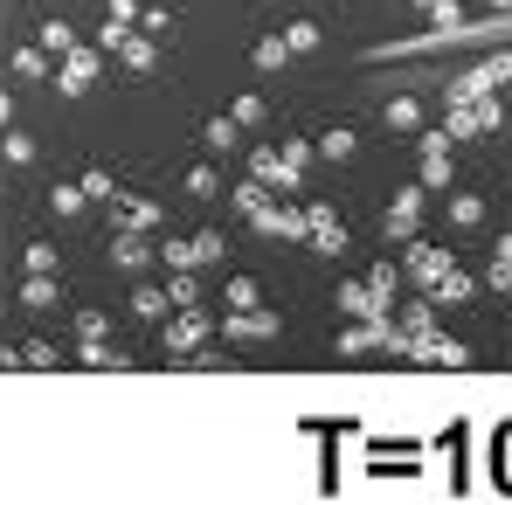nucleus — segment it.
<instances>
[{"mask_svg":"<svg viewBox=\"0 0 512 505\" xmlns=\"http://www.w3.org/2000/svg\"><path fill=\"white\" fill-rule=\"evenodd\" d=\"M506 77H512V56H485V63H471V70L450 84V97H457V104H478V97H492Z\"/></svg>","mask_w":512,"mask_h":505,"instance_id":"obj_1","label":"nucleus"},{"mask_svg":"<svg viewBox=\"0 0 512 505\" xmlns=\"http://www.w3.org/2000/svg\"><path fill=\"white\" fill-rule=\"evenodd\" d=\"M208 339H215V319H208V312H194V305H187V312H180V319H173L167 333H160V346H167V353H180V360H194V353H201V346H208Z\"/></svg>","mask_w":512,"mask_h":505,"instance_id":"obj_2","label":"nucleus"},{"mask_svg":"<svg viewBox=\"0 0 512 505\" xmlns=\"http://www.w3.org/2000/svg\"><path fill=\"white\" fill-rule=\"evenodd\" d=\"M97 70H104V49H84V42H77V49L63 56V70H56L49 84L63 90V97H84V90L97 84Z\"/></svg>","mask_w":512,"mask_h":505,"instance_id":"obj_3","label":"nucleus"},{"mask_svg":"<svg viewBox=\"0 0 512 505\" xmlns=\"http://www.w3.org/2000/svg\"><path fill=\"white\" fill-rule=\"evenodd\" d=\"M160 256H167L173 270H201V263H222V256H229V243H222L215 229H201V236H187V243H167Z\"/></svg>","mask_w":512,"mask_h":505,"instance_id":"obj_4","label":"nucleus"},{"mask_svg":"<svg viewBox=\"0 0 512 505\" xmlns=\"http://www.w3.org/2000/svg\"><path fill=\"white\" fill-rule=\"evenodd\" d=\"M423 201H429V187H423V180L395 194V208H388V243H416V222H423Z\"/></svg>","mask_w":512,"mask_h":505,"instance_id":"obj_5","label":"nucleus"},{"mask_svg":"<svg viewBox=\"0 0 512 505\" xmlns=\"http://www.w3.org/2000/svg\"><path fill=\"white\" fill-rule=\"evenodd\" d=\"M402 250H409V256H402V270H409L423 291H436V284L450 277V250H436V243H402Z\"/></svg>","mask_w":512,"mask_h":505,"instance_id":"obj_6","label":"nucleus"},{"mask_svg":"<svg viewBox=\"0 0 512 505\" xmlns=\"http://www.w3.org/2000/svg\"><path fill=\"white\" fill-rule=\"evenodd\" d=\"M305 229H312V250H326V256L346 250V222L326 208V201H305Z\"/></svg>","mask_w":512,"mask_h":505,"instance_id":"obj_7","label":"nucleus"},{"mask_svg":"<svg viewBox=\"0 0 512 505\" xmlns=\"http://www.w3.org/2000/svg\"><path fill=\"white\" fill-rule=\"evenodd\" d=\"M423 187H450L457 167H450V132H423V173H416Z\"/></svg>","mask_w":512,"mask_h":505,"instance_id":"obj_8","label":"nucleus"},{"mask_svg":"<svg viewBox=\"0 0 512 505\" xmlns=\"http://www.w3.org/2000/svg\"><path fill=\"white\" fill-rule=\"evenodd\" d=\"M250 222L263 229V236H284V243H298V236H312V229H305V208H277V201H263V208L250 215Z\"/></svg>","mask_w":512,"mask_h":505,"instance_id":"obj_9","label":"nucleus"},{"mask_svg":"<svg viewBox=\"0 0 512 505\" xmlns=\"http://www.w3.org/2000/svg\"><path fill=\"white\" fill-rule=\"evenodd\" d=\"M284 333V319H277V312H229V319H222V339H277Z\"/></svg>","mask_w":512,"mask_h":505,"instance_id":"obj_10","label":"nucleus"},{"mask_svg":"<svg viewBox=\"0 0 512 505\" xmlns=\"http://www.w3.org/2000/svg\"><path fill=\"white\" fill-rule=\"evenodd\" d=\"M250 173L263 180V187H284V194L305 187V173H291V167H284V153H270V146H256V153H250Z\"/></svg>","mask_w":512,"mask_h":505,"instance_id":"obj_11","label":"nucleus"},{"mask_svg":"<svg viewBox=\"0 0 512 505\" xmlns=\"http://www.w3.org/2000/svg\"><path fill=\"white\" fill-rule=\"evenodd\" d=\"M111 256H118V270H146L153 263V243H146V229H118V243H111Z\"/></svg>","mask_w":512,"mask_h":505,"instance_id":"obj_12","label":"nucleus"},{"mask_svg":"<svg viewBox=\"0 0 512 505\" xmlns=\"http://www.w3.org/2000/svg\"><path fill=\"white\" fill-rule=\"evenodd\" d=\"M416 360H429V367H471V346H464V339H436V333H429L423 346H416Z\"/></svg>","mask_w":512,"mask_h":505,"instance_id":"obj_13","label":"nucleus"},{"mask_svg":"<svg viewBox=\"0 0 512 505\" xmlns=\"http://www.w3.org/2000/svg\"><path fill=\"white\" fill-rule=\"evenodd\" d=\"M118 56H125V70H132V77H153V70H160V35H132Z\"/></svg>","mask_w":512,"mask_h":505,"instance_id":"obj_14","label":"nucleus"},{"mask_svg":"<svg viewBox=\"0 0 512 505\" xmlns=\"http://www.w3.org/2000/svg\"><path fill=\"white\" fill-rule=\"evenodd\" d=\"M167 312H173V298L160 284H139V291H132V319H139V326H160Z\"/></svg>","mask_w":512,"mask_h":505,"instance_id":"obj_15","label":"nucleus"},{"mask_svg":"<svg viewBox=\"0 0 512 505\" xmlns=\"http://www.w3.org/2000/svg\"><path fill=\"white\" fill-rule=\"evenodd\" d=\"M381 125H388V132H423V97H395V104L381 111Z\"/></svg>","mask_w":512,"mask_h":505,"instance_id":"obj_16","label":"nucleus"},{"mask_svg":"<svg viewBox=\"0 0 512 505\" xmlns=\"http://www.w3.org/2000/svg\"><path fill=\"white\" fill-rule=\"evenodd\" d=\"M236 139H243V125H236V118H208V125H201V146H208L215 160H222V153H236Z\"/></svg>","mask_w":512,"mask_h":505,"instance_id":"obj_17","label":"nucleus"},{"mask_svg":"<svg viewBox=\"0 0 512 505\" xmlns=\"http://www.w3.org/2000/svg\"><path fill=\"white\" fill-rule=\"evenodd\" d=\"M111 215H118V229H160V208L153 201H118L111 194Z\"/></svg>","mask_w":512,"mask_h":505,"instance_id":"obj_18","label":"nucleus"},{"mask_svg":"<svg viewBox=\"0 0 512 505\" xmlns=\"http://www.w3.org/2000/svg\"><path fill=\"white\" fill-rule=\"evenodd\" d=\"M250 63L263 70V77H270V70H284V63H291V42H284V35H256Z\"/></svg>","mask_w":512,"mask_h":505,"instance_id":"obj_19","label":"nucleus"},{"mask_svg":"<svg viewBox=\"0 0 512 505\" xmlns=\"http://www.w3.org/2000/svg\"><path fill=\"white\" fill-rule=\"evenodd\" d=\"M340 305L353 312V319H388V305H381L367 284H340Z\"/></svg>","mask_w":512,"mask_h":505,"instance_id":"obj_20","label":"nucleus"},{"mask_svg":"<svg viewBox=\"0 0 512 505\" xmlns=\"http://www.w3.org/2000/svg\"><path fill=\"white\" fill-rule=\"evenodd\" d=\"M21 305H28V312H56V305H63L56 277H28V284H21Z\"/></svg>","mask_w":512,"mask_h":505,"instance_id":"obj_21","label":"nucleus"},{"mask_svg":"<svg viewBox=\"0 0 512 505\" xmlns=\"http://www.w3.org/2000/svg\"><path fill=\"white\" fill-rule=\"evenodd\" d=\"M14 77H21V84H42V77H49V49H42V42H35V49H14Z\"/></svg>","mask_w":512,"mask_h":505,"instance_id":"obj_22","label":"nucleus"},{"mask_svg":"<svg viewBox=\"0 0 512 505\" xmlns=\"http://www.w3.org/2000/svg\"><path fill=\"white\" fill-rule=\"evenodd\" d=\"M84 180H56V187H49V208H56V215H84Z\"/></svg>","mask_w":512,"mask_h":505,"instance_id":"obj_23","label":"nucleus"},{"mask_svg":"<svg viewBox=\"0 0 512 505\" xmlns=\"http://www.w3.org/2000/svg\"><path fill=\"white\" fill-rule=\"evenodd\" d=\"M42 49H49V56H70V49H77V28L49 14V21H42Z\"/></svg>","mask_w":512,"mask_h":505,"instance_id":"obj_24","label":"nucleus"},{"mask_svg":"<svg viewBox=\"0 0 512 505\" xmlns=\"http://www.w3.org/2000/svg\"><path fill=\"white\" fill-rule=\"evenodd\" d=\"M450 222L457 229H478L485 222V194H450Z\"/></svg>","mask_w":512,"mask_h":505,"instance_id":"obj_25","label":"nucleus"},{"mask_svg":"<svg viewBox=\"0 0 512 505\" xmlns=\"http://www.w3.org/2000/svg\"><path fill=\"white\" fill-rule=\"evenodd\" d=\"M353 146H360V139H353V125H333V132H319V153H326V160H353Z\"/></svg>","mask_w":512,"mask_h":505,"instance_id":"obj_26","label":"nucleus"},{"mask_svg":"<svg viewBox=\"0 0 512 505\" xmlns=\"http://www.w3.org/2000/svg\"><path fill=\"white\" fill-rule=\"evenodd\" d=\"M284 42H291V56H312V49H319V21H291Z\"/></svg>","mask_w":512,"mask_h":505,"instance_id":"obj_27","label":"nucleus"},{"mask_svg":"<svg viewBox=\"0 0 512 505\" xmlns=\"http://www.w3.org/2000/svg\"><path fill=\"white\" fill-rule=\"evenodd\" d=\"M471 132H485V125H478V104H457V97H450V139H471Z\"/></svg>","mask_w":512,"mask_h":505,"instance_id":"obj_28","label":"nucleus"},{"mask_svg":"<svg viewBox=\"0 0 512 505\" xmlns=\"http://www.w3.org/2000/svg\"><path fill=\"white\" fill-rule=\"evenodd\" d=\"M471 291H478V284H471V277H457V270H450V277H443V284H436V291H429V305H457V298H471Z\"/></svg>","mask_w":512,"mask_h":505,"instance_id":"obj_29","label":"nucleus"},{"mask_svg":"<svg viewBox=\"0 0 512 505\" xmlns=\"http://www.w3.org/2000/svg\"><path fill=\"white\" fill-rule=\"evenodd\" d=\"M312 160H319V139H284V167L291 173H305Z\"/></svg>","mask_w":512,"mask_h":505,"instance_id":"obj_30","label":"nucleus"},{"mask_svg":"<svg viewBox=\"0 0 512 505\" xmlns=\"http://www.w3.org/2000/svg\"><path fill=\"white\" fill-rule=\"evenodd\" d=\"M222 298H229V312H250V305H263V291H256L250 277H229V291H222Z\"/></svg>","mask_w":512,"mask_h":505,"instance_id":"obj_31","label":"nucleus"},{"mask_svg":"<svg viewBox=\"0 0 512 505\" xmlns=\"http://www.w3.org/2000/svg\"><path fill=\"white\" fill-rule=\"evenodd\" d=\"M395 284H402V277H395V263H374V270H367V291H374L381 305L395 298Z\"/></svg>","mask_w":512,"mask_h":505,"instance_id":"obj_32","label":"nucleus"},{"mask_svg":"<svg viewBox=\"0 0 512 505\" xmlns=\"http://www.w3.org/2000/svg\"><path fill=\"white\" fill-rule=\"evenodd\" d=\"M21 367H63V353H56L49 339H28V346H21Z\"/></svg>","mask_w":512,"mask_h":505,"instance_id":"obj_33","label":"nucleus"},{"mask_svg":"<svg viewBox=\"0 0 512 505\" xmlns=\"http://www.w3.org/2000/svg\"><path fill=\"white\" fill-rule=\"evenodd\" d=\"M167 298H173V305H201V284H194V270H173Z\"/></svg>","mask_w":512,"mask_h":505,"instance_id":"obj_34","label":"nucleus"},{"mask_svg":"<svg viewBox=\"0 0 512 505\" xmlns=\"http://www.w3.org/2000/svg\"><path fill=\"white\" fill-rule=\"evenodd\" d=\"M229 118H236V125H263V118H270V104H263V97H236V111H229Z\"/></svg>","mask_w":512,"mask_h":505,"instance_id":"obj_35","label":"nucleus"},{"mask_svg":"<svg viewBox=\"0 0 512 505\" xmlns=\"http://www.w3.org/2000/svg\"><path fill=\"white\" fill-rule=\"evenodd\" d=\"M84 194H90V201H104V208H111V194H118V180H111L104 167H90V173H84Z\"/></svg>","mask_w":512,"mask_h":505,"instance_id":"obj_36","label":"nucleus"},{"mask_svg":"<svg viewBox=\"0 0 512 505\" xmlns=\"http://www.w3.org/2000/svg\"><path fill=\"white\" fill-rule=\"evenodd\" d=\"M0 153H7V160H14V167H28V160H35V139H28V132H14V125H7V146H0Z\"/></svg>","mask_w":512,"mask_h":505,"instance_id":"obj_37","label":"nucleus"},{"mask_svg":"<svg viewBox=\"0 0 512 505\" xmlns=\"http://www.w3.org/2000/svg\"><path fill=\"white\" fill-rule=\"evenodd\" d=\"M28 270L35 277H56V243H28Z\"/></svg>","mask_w":512,"mask_h":505,"instance_id":"obj_38","label":"nucleus"},{"mask_svg":"<svg viewBox=\"0 0 512 505\" xmlns=\"http://www.w3.org/2000/svg\"><path fill=\"white\" fill-rule=\"evenodd\" d=\"M229 201H236V208H243V215H256V208H263V180H243V187H236V194H229Z\"/></svg>","mask_w":512,"mask_h":505,"instance_id":"obj_39","label":"nucleus"},{"mask_svg":"<svg viewBox=\"0 0 512 505\" xmlns=\"http://www.w3.org/2000/svg\"><path fill=\"white\" fill-rule=\"evenodd\" d=\"M215 187H222V180H215V167H194V173H187V194H201V201H208Z\"/></svg>","mask_w":512,"mask_h":505,"instance_id":"obj_40","label":"nucleus"},{"mask_svg":"<svg viewBox=\"0 0 512 505\" xmlns=\"http://www.w3.org/2000/svg\"><path fill=\"white\" fill-rule=\"evenodd\" d=\"M478 125H485V132H499V125H506V111H499V97H478Z\"/></svg>","mask_w":512,"mask_h":505,"instance_id":"obj_41","label":"nucleus"},{"mask_svg":"<svg viewBox=\"0 0 512 505\" xmlns=\"http://www.w3.org/2000/svg\"><path fill=\"white\" fill-rule=\"evenodd\" d=\"M139 28H146V35H167L173 14H167V7H146V14H139Z\"/></svg>","mask_w":512,"mask_h":505,"instance_id":"obj_42","label":"nucleus"},{"mask_svg":"<svg viewBox=\"0 0 512 505\" xmlns=\"http://www.w3.org/2000/svg\"><path fill=\"white\" fill-rule=\"evenodd\" d=\"M77 339H104V312H77Z\"/></svg>","mask_w":512,"mask_h":505,"instance_id":"obj_43","label":"nucleus"},{"mask_svg":"<svg viewBox=\"0 0 512 505\" xmlns=\"http://www.w3.org/2000/svg\"><path fill=\"white\" fill-rule=\"evenodd\" d=\"M111 7V21H139V0H104Z\"/></svg>","mask_w":512,"mask_h":505,"instance_id":"obj_44","label":"nucleus"},{"mask_svg":"<svg viewBox=\"0 0 512 505\" xmlns=\"http://www.w3.org/2000/svg\"><path fill=\"white\" fill-rule=\"evenodd\" d=\"M506 485H512V429H506Z\"/></svg>","mask_w":512,"mask_h":505,"instance_id":"obj_45","label":"nucleus"},{"mask_svg":"<svg viewBox=\"0 0 512 505\" xmlns=\"http://www.w3.org/2000/svg\"><path fill=\"white\" fill-rule=\"evenodd\" d=\"M416 7H429V14H436V7H450V0H416Z\"/></svg>","mask_w":512,"mask_h":505,"instance_id":"obj_46","label":"nucleus"},{"mask_svg":"<svg viewBox=\"0 0 512 505\" xmlns=\"http://www.w3.org/2000/svg\"><path fill=\"white\" fill-rule=\"evenodd\" d=\"M492 7H512V0H492Z\"/></svg>","mask_w":512,"mask_h":505,"instance_id":"obj_47","label":"nucleus"}]
</instances>
